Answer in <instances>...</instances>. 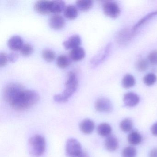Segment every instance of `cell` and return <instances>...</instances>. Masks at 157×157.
Returning a JSON list of instances; mask_svg holds the SVG:
<instances>
[{"mask_svg": "<svg viewBox=\"0 0 157 157\" xmlns=\"http://www.w3.org/2000/svg\"><path fill=\"white\" fill-rule=\"evenodd\" d=\"M45 139L40 135H35L30 138L28 142V151L31 156L39 157L42 156L46 149Z\"/></svg>", "mask_w": 157, "mask_h": 157, "instance_id": "cell-3", "label": "cell"}, {"mask_svg": "<svg viewBox=\"0 0 157 157\" xmlns=\"http://www.w3.org/2000/svg\"><path fill=\"white\" fill-rule=\"evenodd\" d=\"M104 13L106 16L117 18L120 13V9L117 3L113 2H106L103 6Z\"/></svg>", "mask_w": 157, "mask_h": 157, "instance_id": "cell-6", "label": "cell"}, {"mask_svg": "<svg viewBox=\"0 0 157 157\" xmlns=\"http://www.w3.org/2000/svg\"><path fill=\"white\" fill-rule=\"evenodd\" d=\"M66 7V3L63 1H51V13L59 14L64 10Z\"/></svg>", "mask_w": 157, "mask_h": 157, "instance_id": "cell-17", "label": "cell"}, {"mask_svg": "<svg viewBox=\"0 0 157 157\" xmlns=\"http://www.w3.org/2000/svg\"><path fill=\"white\" fill-rule=\"evenodd\" d=\"M148 67V62L145 59H140L136 62V68L137 70L139 71H144Z\"/></svg>", "mask_w": 157, "mask_h": 157, "instance_id": "cell-30", "label": "cell"}, {"mask_svg": "<svg viewBox=\"0 0 157 157\" xmlns=\"http://www.w3.org/2000/svg\"><path fill=\"white\" fill-rule=\"evenodd\" d=\"M157 10L148 13L147 15L144 16L143 18H141L139 21H138L136 23L135 25H134V26L132 28V30L135 32L138 28H139L141 25H143L144 24L146 23L149 20H150L151 19V18H153V17L157 16Z\"/></svg>", "mask_w": 157, "mask_h": 157, "instance_id": "cell-21", "label": "cell"}, {"mask_svg": "<svg viewBox=\"0 0 157 157\" xmlns=\"http://www.w3.org/2000/svg\"><path fill=\"white\" fill-rule=\"evenodd\" d=\"M112 44L111 43L107 44L97 55L93 57L90 60L91 66L92 67H96L102 63L109 56L111 52Z\"/></svg>", "mask_w": 157, "mask_h": 157, "instance_id": "cell-5", "label": "cell"}, {"mask_svg": "<svg viewBox=\"0 0 157 157\" xmlns=\"http://www.w3.org/2000/svg\"><path fill=\"white\" fill-rule=\"evenodd\" d=\"M81 44L80 36L78 35H74L70 36L63 43V46L66 49H72L79 47Z\"/></svg>", "mask_w": 157, "mask_h": 157, "instance_id": "cell-13", "label": "cell"}, {"mask_svg": "<svg viewBox=\"0 0 157 157\" xmlns=\"http://www.w3.org/2000/svg\"><path fill=\"white\" fill-rule=\"evenodd\" d=\"M4 99L6 102L16 111H25L36 104L40 96L36 91L25 90L17 82L8 83L4 89Z\"/></svg>", "mask_w": 157, "mask_h": 157, "instance_id": "cell-1", "label": "cell"}, {"mask_svg": "<svg viewBox=\"0 0 157 157\" xmlns=\"http://www.w3.org/2000/svg\"><path fill=\"white\" fill-rule=\"evenodd\" d=\"M119 146L118 140L114 136H110L107 137L105 141V147L108 151L113 152L118 148Z\"/></svg>", "mask_w": 157, "mask_h": 157, "instance_id": "cell-16", "label": "cell"}, {"mask_svg": "<svg viewBox=\"0 0 157 157\" xmlns=\"http://www.w3.org/2000/svg\"><path fill=\"white\" fill-rule=\"evenodd\" d=\"M76 7L80 10L87 11L91 9L93 2L91 0H79L76 2Z\"/></svg>", "mask_w": 157, "mask_h": 157, "instance_id": "cell-23", "label": "cell"}, {"mask_svg": "<svg viewBox=\"0 0 157 157\" xmlns=\"http://www.w3.org/2000/svg\"><path fill=\"white\" fill-rule=\"evenodd\" d=\"M135 31L128 29H123L119 32L117 36L116 40L117 43L121 45L124 44L129 41L133 37Z\"/></svg>", "mask_w": 157, "mask_h": 157, "instance_id": "cell-10", "label": "cell"}, {"mask_svg": "<svg viewBox=\"0 0 157 157\" xmlns=\"http://www.w3.org/2000/svg\"><path fill=\"white\" fill-rule=\"evenodd\" d=\"M78 83V78L76 74L72 71L69 72L65 82V90L62 93L55 94L54 96V101L59 103L67 102L69 99L77 90Z\"/></svg>", "mask_w": 157, "mask_h": 157, "instance_id": "cell-2", "label": "cell"}, {"mask_svg": "<svg viewBox=\"0 0 157 157\" xmlns=\"http://www.w3.org/2000/svg\"><path fill=\"white\" fill-rule=\"evenodd\" d=\"M149 157H157V147L154 148L150 151Z\"/></svg>", "mask_w": 157, "mask_h": 157, "instance_id": "cell-35", "label": "cell"}, {"mask_svg": "<svg viewBox=\"0 0 157 157\" xmlns=\"http://www.w3.org/2000/svg\"><path fill=\"white\" fill-rule=\"evenodd\" d=\"M112 131V127L107 123H101L97 128V133L101 136L108 137L110 136Z\"/></svg>", "mask_w": 157, "mask_h": 157, "instance_id": "cell-20", "label": "cell"}, {"mask_svg": "<svg viewBox=\"0 0 157 157\" xmlns=\"http://www.w3.org/2000/svg\"><path fill=\"white\" fill-rule=\"evenodd\" d=\"M95 128L94 123L91 119L85 118L81 122L79 128L82 133L84 134H90L93 132Z\"/></svg>", "mask_w": 157, "mask_h": 157, "instance_id": "cell-14", "label": "cell"}, {"mask_svg": "<svg viewBox=\"0 0 157 157\" xmlns=\"http://www.w3.org/2000/svg\"><path fill=\"white\" fill-rule=\"evenodd\" d=\"M151 131L153 136H157V122L154 123L151 128Z\"/></svg>", "mask_w": 157, "mask_h": 157, "instance_id": "cell-34", "label": "cell"}, {"mask_svg": "<svg viewBox=\"0 0 157 157\" xmlns=\"http://www.w3.org/2000/svg\"><path fill=\"white\" fill-rule=\"evenodd\" d=\"M7 55H8L9 61L12 63L15 62L19 58V55L15 52H10L9 54H7Z\"/></svg>", "mask_w": 157, "mask_h": 157, "instance_id": "cell-33", "label": "cell"}, {"mask_svg": "<svg viewBox=\"0 0 157 157\" xmlns=\"http://www.w3.org/2000/svg\"><path fill=\"white\" fill-rule=\"evenodd\" d=\"M66 21L65 19L61 15L55 14L49 20V26L55 30H59L65 26Z\"/></svg>", "mask_w": 157, "mask_h": 157, "instance_id": "cell-11", "label": "cell"}, {"mask_svg": "<svg viewBox=\"0 0 157 157\" xmlns=\"http://www.w3.org/2000/svg\"><path fill=\"white\" fill-rule=\"evenodd\" d=\"M140 101L139 96L134 92H128L124 95L123 101L127 107H135L138 104Z\"/></svg>", "mask_w": 157, "mask_h": 157, "instance_id": "cell-9", "label": "cell"}, {"mask_svg": "<svg viewBox=\"0 0 157 157\" xmlns=\"http://www.w3.org/2000/svg\"><path fill=\"white\" fill-rule=\"evenodd\" d=\"M119 127L121 130L125 133L131 132L133 128V121L130 118H124L120 122Z\"/></svg>", "mask_w": 157, "mask_h": 157, "instance_id": "cell-24", "label": "cell"}, {"mask_svg": "<svg viewBox=\"0 0 157 157\" xmlns=\"http://www.w3.org/2000/svg\"><path fill=\"white\" fill-rule=\"evenodd\" d=\"M128 141L132 146L139 145L142 140L141 134L137 131H131L127 138Z\"/></svg>", "mask_w": 157, "mask_h": 157, "instance_id": "cell-19", "label": "cell"}, {"mask_svg": "<svg viewBox=\"0 0 157 157\" xmlns=\"http://www.w3.org/2000/svg\"><path fill=\"white\" fill-rule=\"evenodd\" d=\"M42 56L46 61L51 62L55 59L56 55L52 50L49 49H45L42 51Z\"/></svg>", "mask_w": 157, "mask_h": 157, "instance_id": "cell-28", "label": "cell"}, {"mask_svg": "<svg viewBox=\"0 0 157 157\" xmlns=\"http://www.w3.org/2000/svg\"><path fill=\"white\" fill-rule=\"evenodd\" d=\"M82 151L81 144L75 138H69L66 145V153L69 157H76Z\"/></svg>", "mask_w": 157, "mask_h": 157, "instance_id": "cell-4", "label": "cell"}, {"mask_svg": "<svg viewBox=\"0 0 157 157\" xmlns=\"http://www.w3.org/2000/svg\"><path fill=\"white\" fill-rule=\"evenodd\" d=\"M149 62L153 65H157V50L151 51L148 56Z\"/></svg>", "mask_w": 157, "mask_h": 157, "instance_id": "cell-31", "label": "cell"}, {"mask_svg": "<svg viewBox=\"0 0 157 157\" xmlns=\"http://www.w3.org/2000/svg\"><path fill=\"white\" fill-rule=\"evenodd\" d=\"M76 157H89V156L87 152L82 151V152L81 153L78 155V156Z\"/></svg>", "mask_w": 157, "mask_h": 157, "instance_id": "cell-36", "label": "cell"}, {"mask_svg": "<svg viewBox=\"0 0 157 157\" xmlns=\"http://www.w3.org/2000/svg\"><path fill=\"white\" fill-rule=\"evenodd\" d=\"M24 44L23 40L20 36H13L8 40V47L13 51L21 50Z\"/></svg>", "mask_w": 157, "mask_h": 157, "instance_id": "cell-12", "label": "cell"}, {"mask_svg": "<svg viewBox=\"0 0 157 157\" xmlns=\"http://www.w3.org/2000/svg\"><path fill=\"white\" fill-rule=\"evenodd\" d=\"M95 110L101 113H110L113 110V105L111 101L105 97L98 98L94 104Z\"/></svg>", "mask_w": 157, "mask_h": 157, "instance_id": "cell-7", "label": "cell"}, {"mask_svg": "<svg viewBox=\"0 0 157 157\" xmlns=\"http://www.w3.org/2000/svg\"><path fill=\"white\" fill-rule=\"evenodd\" d=\"M22 56L27 57L31 56L33 52V48L32 45L29 44H25L20 50Z\"/></svg>", "mask_w": 157, "mask_h": 157, "instance_id": "cell-29", "label": "cell"}, {"mask_svg": "<svg viewBox=\"0 0 157 157\" xmlns=\"http://www.w3.org/2000/svg\"><path fill=\"white\" fill-rule=\"evenodd\" d=\"M86 53L82 48L78 47L71 50L69 56L72 61H78L82 60L85 56Z\"/></svg>", "mask_w": 157, "mask_h": 157, "instance_id": "cell-15", "label": "cell"}, {"mask_svg": "<svg viewBox=\"0 0 157 157\" xmlns=\"http://www.w3.org/2000/svg\"><path fill=\"white\" fill-rule=\"evenodd\" d=\"M157 80V77L152 73H148L144 76L143 82L147 86H150L153 85Z\"/></svg>", "mask_w": 157, "mask_h": 157, "instance_id": "cell-27", "label": "cell"}, {"mask_svg": "<svg viewBox=\"0 0 157 157\" xmlns=\"http://www.w3.org/2000/svg\"><path fill=\"white\" fill-rule=\"evenodd\" d=\"M78 14V8L73 5H68L66 6L64 10V15L66 18L69 20H74Z\"/></svg>", "mask_w": 157, "mask_h": 157, "instance_id": "cell-18", "label": "cell"}, {"mask_svg": "<svg viewBox=\"0 0 157 157\" xmlns=\"http://www.w3.org/2000/svg\"><path fill=\"white\" fill-rule=\"evenodd\" d=\"M136 84V79L134 76L131 74H128L123 77L122 81V85L126 89L131 88Z\"/></svg>", "mask_w": 157, "mask_h": 157, "instance_id": "cell-25", "label": "cell"}, {"mask_svg": "<svg viewBox=\"0 0 157 157\" xmlns=\"http://www.w3.org/2000/svg\"><path fill=\"white\" fill-rule=\"evenodd\" d=\"M72 60L69 56L65 55H60L57 59V64L59 67L66 68L71 64Z\"/></svg>", "mask_w": 157, "mask_h": 157, "instance_id": "cell-22", "label": "cell"}, {"mask_svg": "<svg viewBox=\"0 0 157 157\" xmlns=\"http://www.w3.org/2000/svg\"><path fill=\"white\" fill-rule=\"evenodd\" d=\"M9 61L8 55L4 52H1L0 53V66L4 67L7 65Z\"/></svg>", "mask_w": 157, "mask_h": 157, "instance_id": "cell-32", "label": "cell"}, {"mask_svg": "<svg viewBox=\"0 0 157 157\" xmlns=\"http://www.w3.org/2000/svg\"><path fill=\"white\" fill-rule=\"evenodd\" d=\"M136 149L133 146L125 147L122 151V157H136Z\"/></svg>", "mask_w": 157, "mask_h": 157, "instance_id": "cell-26", "label": "cell"}, {"mask_svg": "<svg viewBox=\"0 0 157 157\" xmlns=\"http://www.w3.org/2000/svg\"><path fill=\"white\" fill-rule=\"evenodd\" d=\"M51 1H38L34 5L36 11L41 14L51 13Z\"/></svg>", "mask_w": 157, "mask_h": 157, "instance_id": "cell-8", "label": "cell"}]
</instances>
